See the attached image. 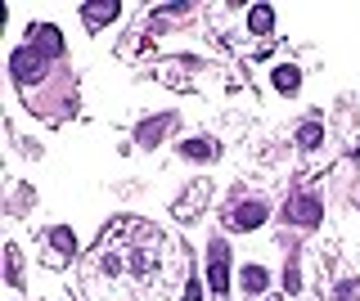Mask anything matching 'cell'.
<instances>
[{"label":"cell","instance_id":"cell-11","mask_svg":"<svg viewBox=\"0 0 360 301\" xmlns=\"http://www.w3.org/2000/svg\"><path fill=\"white\" fill-rule=\"evenodd\" d=\"M248 32L252 36H270L275 32V9L270 5H252L248 9Z\"/></svg>","mask_w":360,"mask_h":301},{"label":"cell","instance_id":"cell-15","mask_svg":"<svg viewBox=\"0 0 360 301\" xmlns=\"http://www.w3.org/2000/svg\"><path fill=\"white\" fill-rule=\"evenodd\" d=\"M320 139H325V126H320V121H306V126L297 130V148H320Z\"/></svg>","mask_w":360,"mask_h":301},{"label":"cell","instance_id":"cell-3","mask_svg":"<svg viewBox=\"0 0 360 301\" xmlns=\"http://www.w3.org/2000/svg\"><path fill=\"white\" fill-rule=\"evenodd\" d=\"M207 194H212V180H207V175L189 184V194H185V198H176V207H172V212H176V221H194V216L203 212Z\"/></svg>","mask_w":360,"mask_h":301},{"label":"cell","instance_id":"cell-10","mask_svg":"<svg viewBox=\"0 0 360 301\" xmlns=\"http://www.w3.org/2000/svg\"><path fill=\"white\" fill-rule=\"evenodd\" d=\"M275 90H279V95H297L302 90V68L297 63H279V68H275Z\"/></svg>","mask_w":360,"mask_h":301},{"label":"cell","instance_id":"cell-8","mask_svg":"<svg viewBox=\"0 0 360 301\" xmlns=\"http://www.w3.org/2000/svg\"><path fill=\"white\" fill-rule=\"evenodd\" d=\"M117 0H90V5H81V18H86V27L95 32V27H104V23H113L117 18Z\"/></svg>","mask_w":360,"mask_h":301},{"label":"cell","instance_id":"cell-16","mask_svg":"<svg viewBox=\"0 0 360 301\" xmlns=\"http://www.w3.org/2000/svg\"><path fill=\"white\" fill-rule=\"evenodd\" d=\"M284 288H288V293H302V275H297V266L284 270Z\"/></svg>","mask_w":360,"mask_h":301},{"label":"cell","instance_id":"cell-14","mask_svg":"<svg viewBox=\"0 0 360 301\" xmlns=\"http://www.w3.org/2000/svg\"><path fill=\"white\" fill-rule=\"evenodd\" d=\"M5 270H9V288H23V257H18L14 243L5 248Z\"/></svg>","mask_w":360,"mask_h":301},{"label":"cell","instance_id":"cell-9","mask_svg":"<svg viewBox=\"0 0 360 301\" xmlns=\"http://www.w3.org/2000/svg\"><path fill=\"white\" fill-rule=\"evenodd\" d=\"M32 72L41 77V72H45V59H41V54H32V45H23V50L14 54V81H32Z\"/></svg>","mask_w":360,"mask_h":301},{"label":"cell","instance_id":"cell-4","mask_svg":"<svg viewBox=\"0 0 360 301\" xmlns=\"http://www.w3.org/2000/svg\"><path fill=\"white\" fill-rule=\"evenodd\" d=\"M27 45H32L36 54H59L63 50V36H59V27H54V23H36L32 32H27Z\"/></svg>","mask_w":360,"mask_h":301},{"label":"cell","instance_id":"cell-5","mask_svg":"<svg viewBox=\"0 0 360 301\" xmlns=\"http://www.w3.org/2000/svg\"><path fill=\"white\" fill-rule=\"evenodd\" d=\"M239 288H243V297H261V293H266V288H270V270L266 266H257V261H248V266H243L239 270Z\"/></svg>","mask_w":360,"mask_h":301},{"label":"cell","instance_id":"cell-13","mask_svg":"<svg viewBox=\"0 0 360 301\" xmlns=\"http://www.w3.org/2000/svg\"><path fill=\"white\" fill-rule=\"evenodd\" d=\"M154 266H158V252L154 248H149V252L140 248L136 257H131V275H136V279H149V275H154Z\"/></svg>","mask_w":360,"mask_h":301},{"label":"cell","instance_id":"cell-2","mask_svg":"<svg viewBox=\"0 0 360 301\" xmlns=\"http://www.w3.org/2000/svg\"><path fill=\"white\" fill-rule=\"evenodd\" d=\"M266 221H270L266 198H248V203H239L230 212V230H257V225H266Z\"/></svg>","mask_w":360,"mask_h":301},{"label":"cell","instance_id":"cell-7","mask_svg":"<svg viewBox=\"0 0 360 301\" xmlns=\"http://www.w3.org/2000/svg\"><path fill=\"white\" fill-rule=\"evenodd\" d=\"M45 243H50V261L59 266V261H68L72 252H77V234L68 230V225H54L50 234H45Z\"/></svg>","mask_w":360,"mask_h":301},{"label":"cell","instance_id":"cell-1","mask_svg":"<svg viewBox=\"0 0 360 301\" xmlns=\"http://www.w3.org/2000/svg\"><path fill=\"white\" fill-rule=\"evenodd\" d=\"M207 288L216 293V301H225L230 293V243L212 239V248H207Z\"/></svg>","mask_w":360,"mask_h":301},{"label":"cell","instance_id":"cell-12","mask_svg":"<svg viewBox=\"0 0 360 301\" xmlns=\"http://www.w3.org/2000/svg\"><path fill=\"white\" fill-rule=\"evenodd\" d=\"M180 157H189V162H212L216 144L212 139H185V144H180Z\"/></svg>","mask_w":360,"mask_h":301},{"label":"cell","instance_id":"cell-6","mask_svg":"<svg viewBox=\"0 0 360 301\" xmlns=\"http://www.w3.org/2000/svg\"><path fill=\"white\" fill-rule=\"evenodd\" d=\"M288 221H297V225H320L325 221V207H320V198H311V194H302V198H293L288 203Z\"/></svg>","mask_w":360,"mask_h":301},{"label":"cell","instance_id":"cell-18","mask_svg":"<svg viewBox=\"0 0 360 301\" xmlns=\"http://www.w3.org/2000/svg\"><path fill=\"white\" fill-rule=\"evenodd\" d=\"M185 301H203V288H198V284H189V288H185Z\"/></svg>","mask_w":360,"mask_h":301},{"label":"cell","instance_id":"cell-17","mask_svg":"<svg viewBox=\"0 0 360 301\" xmlns=\"http://www.w3.org/2000/svg\"><path fill=\"white\" fill-rule=\"evenodd\" d=\"M99 266H104V275H108V279H113V275H117V270H122V261H117V257H113V252H104V257H99Z\"/></svg>","mask_w":360,"mask_h":301}]
</instances>
